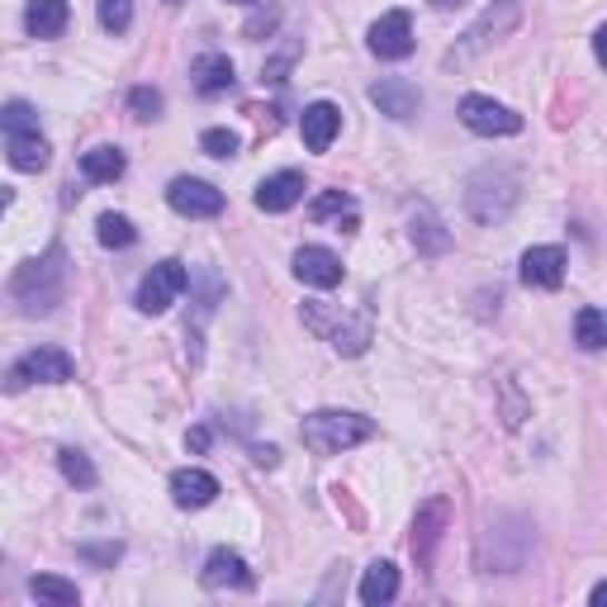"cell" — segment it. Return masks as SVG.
<instances>
[{"label":"cell","mask_w":607,"mask_h":607,"mask_svg":"<svg viewBox=\"0 0 607 607\" xmlns=\"http://www.w3.org/2000/svg\"><path fill=\"white\" fill-rule=\"evenodd\" d=\"M414 242H418V252L441 257L446 247H451V233L441 228V219H437L432 209H418V213H414Z\"/></svg>","instance_id":"cell-24"},{"label":"cell","mask_w":607,"mask_h":607,"mask_svg":"<svg viewBox=\"0 0 607 607\" xmlns=\"http://www.w3.org/2000/svg\"><path fill=\"white\" fill-rule=\"evenodd\" d=\"M10 200H14V195H10L6 186H0V213H6V209H10Z\"/></svg>","instance_id":"cell-37"},{"label":"cell","mask_w":607,"mask_h":607,"mask_svg":"<svg viewBox=\"0 0 607 607\" xmlns=\"http://www.w3.org/2000/svg\"><path fill=\"white\" fill-rule=\"evenodd\" d=\"M238 6H257V0H238Z\"/></svg>","instance_id":"cell-40"},{"label":"cell","mask_w":607,"mask_h":607,"mask_svg":"<svg viewBox=\"0 0 607 607\" xmlns=\"http://www.w3.org/2000/svg\"><path fill=\"white\" fill-rule=\"evenodd\" d=\"M399 598V569L389 565V560H375L366 569V579H361V603L366 607H385V603H395Z\"/></svg>","instance_id":"cell-23"},{"label":"cell","mask_w":607,"mask_h":607,"mask_svg":"<svg viewBox=\"0 0 607 607\" xmlns=\"http://www.w3.org/2000/svg\"><path fill=\"white\" fill-rule=\"evenodd\" d=\"M299 200H304V176L299 171H276L257 186V209H266V213H285Z\"/></svg>","instance_id":"cell-17"},{"label":"cell","mask_w":607,"mask_h":607,"mask_svg":"<svg viewBox=\"0 0 607 607\" xmlns=\"http://www.w3.org/2000/svg\"><path fill=\"white\" fill-rule=\"evenodd\" d=\"M299 52H304V43H285V48L276 52V58L261 67V81H285V71L295 67V58H299Z\"/></svg>","instance_id":"cell-34"},{"label":"cell","mask_w":607,"mask_h":607,"mask_svg":"<svg viewBox=\"0 0 607 607\" xmlns=\"http://www.w3.org/2000/svg\"><path fill=\"white\" fill-rule=\"evenodd\" d=\"M460 123H466L470 133H485V138L523 133V115H513L508 105H498L489 96H466V100H460Z\"/></svg>","instance_id":"cell-7"},{"label":"cell","mask_w":607,"mask_h":607,"mask_svg":"<svg viewBox=\"0 0 607 607\" xmlns=\"http://www.w3.org/2000/svg\"><path fill=\"white\" fill-rule=\"evenodd\" d=\"M337 129H342V110H337L332 100H314L299 119V133H304V148L309 152H328Z\"/></svg>","instance_id":"cell-14"},{"label":"cell","mask_w":607,"mask_h":607,"mask_svg":"<svg viewBox=\"0 0 607 607\" xmlns=\"http://www.w3.org/2000/svg\"><path fill=\"white\" fill-rule=\"evenodd\" d=\"M162 110V91H152V86H133L129 91V115L133 119H157Z\"/></svg>","instance_id":"cell-33"},{"label":"cell","mask_w":607,"mask_h":607,"mask_svg":"<svg viewBox=\"0 0 607 607\" xmlns=\"http://www.w3.org/2000/svg\"><path fill=\"white\" fill-rule=\"evenodd\" d=\"M190 81L200 96H223L233 91V62H228V52H200V58L190 62Z\"/></svg>","instance_id":"cell-16"},{"label":"cell","mask_w":607,"mask_h":607,"mask_svg":"<svg viewBox=\"0 0 607 607\" xmlns=\"http://www.w3.org/2000/svg\"><path fill=\"white\" fill-rule=\"evenodd\" d=\"M186 446H190V451H205V446H209V427H190Z\"/></svg>","instance_id":"cell-36"},{"label":"cell","mask_w":607,"mask_h":607,"mask_svg":"<svg viewBox=\"0 0 607 607\" xmlns=\"http://www.w3.org/2000/svg\"><path fill=\"white\" fill-rule=\"evenodd\" d=\"M370 105L380 115H389V119H414L422 96H418V86L408 81V77H380V81L370 86Z\"/></svg>","instance_id":"cell-12"},{"label":"cell","mask_w":607,"mask_h":607,"mask_svg":"<svg viewBox=\"0 0 607 607\" xmlns=\"http://www.w3.org/2000/svg\"><path fill=\"white\" fill-rule=\"evenodd\" d=\"M190 290V271L181 261H157L138 285V309L142 314H167L176 299Z\"/></svg>","instance_id":"cell-6"},{"label":"cell","mask_w":607,"mask_h":607,"mask_svg":"<svg viewBox=\"0 0 607 607\" xmlns=\"http://www.w3.org/2000/svg\"><path fill=\"white\" fill-rule=\"evenodd\" d=\"M0 129H6V133H29V129H39V110H33L29 100H10L6 110H0Z\"/></svg>","instance_id":"cell-29"},{"label":"cell","mask_w":607,"mask_h":607,"mask_svg":"<svg viewBox=\"0 0 607 607\" xmlns=\"http://www.w3.org/2000/svg\"><path fill=\"white\" fill-rule=\"evenodd\" d=\"M200 579H205V588H252V584H257L252 569H247V560L238 556V550H228V546L209 550Z\"/></svg>","instance_id":"cell-15"},{"label":"cell","mask_w":607,"mask_h":607,"mask_svg":"<svg viewBox=\"0 0 607 607\" xmlns=\"http://www.w3.org/2000/svg\"><path fill=\"white\" fill-rule=\"evenodd\" d=\"M6 157H10L14 171L33 176V171L48 167V142H43L39 129H29V133H6Z\"/></svg>","instance_id":"cell-20"},{"label":"cell","mask_w":607,"mask_h":607,"mask_svg":"<svg viewBox=\"0 0 607 607\" xmlns=\"http://www.w3.org/2000/svg\"><path fill=\"white\" fill-rule=\"evenodd\" d=\"M276 24H280V6H266V10H257L252 20L242 24V39H266Z\"/></svg>","instance_id":"cell-35"},{"label":"cell","mask_w":607,"mask_h":607,"mask_svg":"<svg viewBox=\"0 0 607 607\" xmlns=\"http://www.w3.org/2000/svg\"><path fill=\"white\" fill-rule=\"evenodd\" d=\"M96 233H100L105 247H133V242H138V228L123 219V213H100Z\"/></svg>","instance_id":"cell-28"},{"label":"cell","mask_w":607,"mask_h":607,"mask_svg":"<svg viewBox=\"0 0 607 607\" xmlns=\"http://www.w3.org/2000/svg\"><path fill=\"white\" fill-rule=\"evenodd\" d=\"M133 24V0H100V29L105 33H129Z\"/></svg>","instance_id":"cell-31"},{"label":"cell","mask_w":607,"mask_h":607,"mask_svg":"<svg viewBox=\"0 0 607 607\" xmlns=\"http://www.w3.org/2000/svg\"><path fill=\"white\" fill-rule=\"evenodd\" d=\"M299 437L318 456H342L351 446L375 437V422L361 414H342V408H318V414H309L299 422Z\"/></svg>","instance_id":"cell-2"},{"label":"cell","mask_w":607,"mask_h":607,"mask_svg":"<svg viewBox=\"0 0 607 607\" xmlns=\"http://www.w3.org/2000/svg\"><path fill=\"white\" fill-rule=\"evenodd\" d=\"M446 523H451V498H427L414 517V556H418V569H432V556H437V541Z\"/></svg>","instance_id":"cell-10"},{"label":"cell","mask_w":607,"mask_h":607,"mask_svg":"<svg viewBox=\"0 0 607 607\" xmlns=\"http://www.w3.org/2000/svg\"><path fill=\"white\" fill-rule=\"evenodd\" d=\"M304 328H314L324 342H332L342 356H361L370 347V318L366 314H347L342 304H324V299H304Z\"/></svg>","instance_id":"cell-3"},{"label":"cell","mask_w":607,"mask_h":607,"mask_svg":"<svg viewBox=\"0 0 607 607\" xmlns=\"http://www.w3.org/2000/svg\"><path fill=\"white\" fill-rule=\"evenodd\" d=\"M513 200H517V176L508 167L475 171L470 186H466V205H470V213L479 223H498L513 209Z\"/></svg>","instance_id":"cell-4"},{"label":"cell","mask_w":607,"mask_h":607,"mask_svg":"<svg viewBox=\"0 0 607 607\" xmlns=\"http://www.w3.org/2000/svg\"><path fill=\"white\" fill-rule=\"evenodd\" d=\"M200 148L209 157H223V162H228V157H238V133L233 129H205L200 133Z\"/></svg>","instance_id":"cell-32"},{"label":"cell","mask_w":607,"mask_h":607,"mask_svg":"<svg viewBox=\"0 0 607 607\" xmlns=\"http://www.w3.org/2000/svg\"><path fill=\"white\" fill-rule=\"evenodd\" d=\"M67 20H71L67 0H29V10H24L29 39H58V33L67 29Z\"/></svg>","instance_id":"cell-21"},{"label":"cell","mask_w":607,"mask_h":607,"mask_svg":"<svg viewBox=\"0 0 607 607\" xmlns=\"http://www.w3.org/2000/svg\"><path fill=\"white\" fill-rule=\"evenodd\" d=\"M432 6H437V10H456V6H460V0H432Z\"/></svg>","instance_id":"cell-38"},{"label":"cell","mask_w":607,"mask_h":607,"mask_svg":"<svg viewBox=\"0 0 607 607\" xmlns=\"http://www.w3.org/2000/svg\"><path fill=\"white\" fill-rule=\"evenodd\" d=\"M295 276L304 285H314V290H332V285H342V257L328 252V247H299L295 252Z\"/></svg>","instance_id":"cell-13"},{"label":"cell","mask_w":607,"mask_h":607,"mask_svg":"<svg viewBox=\"0 0 607 607\" xmlns=\"http://www.w3.org/2000/svg\"><path fill=\"white\" fill-rule=\"evenodd\" d=\"M309 219L314 223H337V228H342V233H356V228H361V209H356V200H351V195L347 190H324V195H318V200L309 205Z\"/></svg>","instance_id":"cell-19"},{"label":"cell","mask_w":607,"mask_h":607,"mask_svg":"<svg viewBox=\"0 0 607 607\" xmlns=\"http://www.w3.org/2000/svg\"><path fill=\"white\" fill-rule=\"evenodd\" d=\"M29 594L43 598V603H62V607H71V603L81 598L77 584H71V579H58V575H33V579H29Z\"/></svg>","instance_id":"cell-26"},{"label":"cell","mask_w":607,"mask_h":607,"mask_svg":"<svg viewBox=\"0 0 607 607\" xmlns=\"http://www.w3.org/2000/svg\"><path fill=\"white\" fill-rule=\"evenodd\" d=\"M167 6H181V0H167Z\"/></svg>","instance_id":"cell-41"},{"label":"cell","mask_w":607,"mask_h":607,"mask_svg":"<svg viewBox=\"0 0 607 607\" xmlns=\"http://www.w3.org/2000/svg\"><path fill=\"white\" fill-rule=\"evenodd\" d=\"M167 205L186 219H213L223 213V190H213L209 181H195V176H176L167 186Z\"/></svg>","instance_id":"cell-9"},{"label":"cell","mask_w":607,"mask_h":607,"mask_svg":"<svg viewBox=\"0 0 607 607\" xmlns=\"http://www.w3.org/2000/svg\"><path fill=\"white\" fill-rule=\"evenodd\" d=\"M565 266H569L565 247H531V252H523L517 276H523V285H531V290H560Z\"/></svg>","instance_id":"cell-11"},{"label":"cell","mask_w":607,"mask_h":607,"mask_svg":"<svg viewBox=\"0 0 607 607\" xmlns=\"http://www.w3.org/2000/svg\"><path fill=\"white\" fill-rule=\"evenodd\" d=\"M77 556H81L86 565H96V569H115V565L123 560V546H119V541H81Z\"/></svg>","instance_id":"cell-30"},{"label":"cell","mask_w":607,"mask_h":607,"mask_svg":"<svg viewBox=\"0 0 607 607\" xmlns=\"http://www.w3.org/2000/svg\"><path fill=\"white\" fill-rule=\"evenodd\" d=\"M71 375H77V366H71V356L62 347H33L6 370V389L20 395L29 385H67Z\"/></svg>","instance_id":"cell-5"},{"label":"cell","mask_w":607,"mask_h":607,"mask_svg":"<svg viewBox=\"0 0 607 607\" xmlns=\"http://www.w3.org/2000/svg\"><path fill=\"white\" fill-rule=\"evenodd\" d=\"M58 466H62V479L67 485H77V489H96V466H91V456L77 451V446H62L58 451Z\"/></svg>","instance_id":"cell-25"},{"label":"cell","mask_w":607,"mask_h":607,"mask_svg":"<svg viewBox=\"0 0 607 607\" xmlns=\"http://www.w3.org/2000/svg\"><path fill=\"white\" fill-rule=\"evenodd\" d=\"M414 48H418V39H414V14L408 10H389L370 24V52L375 58L404 62V58H414Z\"/></svg>","instance_id":"cell-8"},{"label":"cell","mask_w":607,"mask_h":607,"mask_svg":"<svg viewBox=\"0 0 607 607\" xmlns=\"http://www.w3.org/2000/svg\"><path fill=\"white\" fill-rule=\"evenodd\" d=\"M123 167H129V162H123V152L115 148V142H100V148H91L81 157V176L91 186H115L123 176Z\"/></svg>","instance_id":"cell-22"},{"label":"cell","mask_w":607,"mask_h":607,"mask_svg":"<svg viewBox=\"0 0 607 607\" xmlns=\"http://www.w3.org/2000/svg\"><path fill=\"white\" fill-rule=\"evenodd\" d=\"M62 295H67V252H62L58 242H52L43 257L24 261L20 271H14V280H10V299L20 304L24 314H48V309H58Z\"/></svg>","instance_id":"cell-1"},{"label":"cell","mask_w":607,"mask_h":607,"mask_svg":"<svg viewBox=\"0 0 607 607\" xmlns=\"http://www.w3.org/2000/svg\"><path fill=\"white\" fill-rule=\"evenodd\" d=\"M575 337H579V347L584 351H603V342H607V324H603V309H579V318H575Z\"/></svg>","instance_id":"cell-27"},{"label":"cell","mask_w":607,"mask_h":607,"mask_svg":"<svg viewBox=\"0 0 607 607\" xmlns=\"http://www.w3.org/2000/svg\"><path fill=\"white\" fill-rule=\"evenodd\" d=\"M0 584H6V556H0Z\"/></svg>","instance_id":"cell-39"},{"label":"cell","mask_w":607,"mask_h":607,"mask_svg":"<svg viewBox=\"0 0 607 607\" xmlns=\"http://www.w3.org/2000/svg\"><path fill=\"white\" fill-rule=\"evenodd\" d=\"M171 498L176 508H209L219 498V479L209 470H176L171 475Z\"/></svg>","instance_id":"cell-18"}]
</instances>
